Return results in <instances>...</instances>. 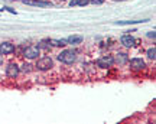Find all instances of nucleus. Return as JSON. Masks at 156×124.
Wrapping results in <instances>:
<instances>
[{
    "mask_svg": "<svg viewBox=\"0 0 156 124\" xmlns=\"http://www.w3.org/2000/svg\"><path fill=\"white\" fill-rule=\"evenodd\" d=\"M58 59L64 64H74L75 59H77V52L73 51V49H65V51H62L59 55H58Z\"/></svg>",
    "mask_w": 156,
    "mask_h": 124,
    "instance_id": "obj_1",
    "label": "nucleus"
},
{
    "mask_svg": "<svg viewBox=\"0 0 156 124\" xmlns=\"http://www.w3.org/2000/svg\"><path fill=\"white\" fill-rule=\"evenodd\" d=\"M54 67V62L49 57H44L41 58L38 62H36V68H38L39 71H48L51 68Z\"/></svg>",
    "mask_w": 156,
    "mask_h": 124,
    "instance_id": "obj_2",
    "label": "nucleus"
},
{
    "mask_svg": "<svg viewBox=\"0 0 156 124\" xmlns=\"http://www.w3.org/2000/svg\"><path fill=\"white\" fill-rule=\"evenodd\" d=\"M39 52H41V48L38 45H30L23 51V57L28 59H35V58H38Z\"/></svg>",
    "mask_w": 156,
    "mask_h": 124,
    "instance_id": "obj_3",
    "label": "nucleus"
},
{
    "mask_svg": "<svg viewBox=\"0 0 156 124\" xmlns=\"http://www.w3.org/2000/svg\"><path fill=\"white\" fill-rule=\"evenodd\" d=\"M113 64H114V58L112 55H104V57H101L97 61V65L100 68H108V67H112Z\"/></svg>",
    "mask_w": 156,
    "mask_h": 124,
    "instance_id": "obj_4",
    "label": "nucleus"
},
{
    "mask_svg": "<svg viewBox=\"0 0 156 124\" xmlns=\"http://www.w3.org/2000/svg\"><path fill=\"white\" fill-rule=\"evenodd\" d=\"M20 72V69L17 67L16 64H9L7 67H6V75L9 77V78H16L17 75Z\"/></svg>",
    "mask_w": 156,
    "mask_h": 124,
    "instance_id": "obj_5",
    "label": "nucleus"
},
{
    "mask_svg": "<svg viewBox=\"0 0 156 124\" xmlns=\"http://www.w3.org/2000/svg\"><path fill=\"white\" fill-rule=\"evenodd\" d=\"M130 67L134 71H140V69H143L146 67V64L142 58H133V59H130Z\"/></svg>",
    "mask_w": 156,
    "mask_h": 124,
    "instance_id": "obj_6",
    "label": "nucleus"
},
{
    "mask_svg": "<svg viewBox=\"0 0 156 124\" xmlns=\"http://www.w3.org/2000/svg\"><path fill=\"white\" fill-rule=\"evenodd\" d=\"M12 52H15V46L10 42H3L0 43V55H9Z\"/></svg>",
    "mask_w": 156,
    "mask_h": 124,
    "instance_id": "obj_7",
    "label": "nucleus"
},
{
    "mask_svg": "<svg viewBox=\"0 0 156 124\" xmlns=\"http://www.w3.org/2000/svg\"><path fill=\"white\" fill-rule=\"evenodd\" d=\"M25 5L29 6H38V7H49V2H44V0H23Z\"/></svg>",
    "mask_w": 156,
    "mask_h": 124,
    "instance_id": "obj_8",
    "label": "nucleus"
},
{
    "mask_svg": "<svg viewBox=\"0 0 156 124\" xmlns=\"http://www.w3.org/2000/svg\"><path fill=\"white\" fill-rule=\"evenodd\" d=\"M120 42H122L126 48H132V46H134V42H136V40H134V38L130 36V35H123Z\"/></svg>",
    "mask_w": 156,
    "mask_h": 124,
    "instance_id": "obj_9",
    "label": "nucleus"
},
{
    "mask_svg": "<svg viewBox=\"0 0 156 124\" xmlns=\"http://www.w3.org/2000/svg\"><path fill=\"white\" fill-rule=\"evenodd\" d=\"M129 61V58L126 53H117L116 59H114V62H117V64H120V65H123V64H126V62Z\"/></svg>",
    "mask_w": 156,
    "mask_h": 124,
    "instance_id": "obj_10",
    "label": "nucleus"
},
{
    "mask_svg": "<svg viewBox=\"0 0 156 124\" xmlns=\"http://www.w3.org/2000/svg\"><path fill=\"white\" fill-rule=\"evenodd\" d=\"M67 43H81L83 42V36H69V38H67Z\"/></svg>",
    "mask_w": 156,
    "mask_h": 124,
    "instance_id": "obj_11",
    "label": "nucleus"
},
{
    "mask_svg": "<svg viewBox=\"0 0 156 124\" xmlns=\"http://www.w3.org/2000/svg\"><path fill=\"white\" fill-rule=\"evenodd\" d=\"M49 43H52L54 46H65V45H67V40H64V39H61V40L51 39V40H49Z\"/></svg>",
    "mask_w": 156,
    "mask_h": 124,
    "instance_id": "obj_12",
    "label": "nucleus"
},
{
    "mask_svg": "<svg viewBox=\"0 0 156 124\" xmlns=\"http://www.w3.org/2000/svg\"><path fill=\"white\" fill-rule=\"evenodd\" d=\"M147 57H149V59H153V61H155V58H156V48L155 46L147 51Z\"/></svg>",
    "mask_w": 156,
    "mask_h": 124,
    "instance_id": "obj_13",
    "label": "nucleus"
},
{
    "mask_svg": "<svg viewBox=\"0 0 156 124\" xmlns=\"http://www.w3.org/2000/svg\"><path fill=\"white\" fill-rule=\"evenodd\" d=\"M140 22H146V20H123V22H117V25H130V23H140Z\"/></svg>",
    "mask_w": 156,
    "mask_h": 124,
    "instance_id": "obj_14",
    "label": "nucleus"
},
{
    "mask_svg": "<svg viewBox=\"0 0 156 124\" xmlns=\"http://www.w3.org/2000/svg\"><path fill=\"white\" fill-rule=\"evenodd\" d=\"M90 3V0H77V5L80 6H85V5H88Z\"/></svg>",
    "mask_w": 156,
    "mask_h": 124,
    "instance_id": "obj_15",
    "label": "nucleus"
},
{
    "mask_svg": "<svg viewBox=\"0 0 156 124\" xmlns=\"http://www.w3.org/2000/svg\"><path fill=\"white\" fill-rule=\"evenodd\" d=\"M91 3L93 5H101V3H104V0H91Z\"/></svg>",
    "mask_w": 156,
    "mask_h": 124,
    "instance_id": "obj_16",
    "label": "nucleus"
}]
</instances>
